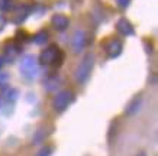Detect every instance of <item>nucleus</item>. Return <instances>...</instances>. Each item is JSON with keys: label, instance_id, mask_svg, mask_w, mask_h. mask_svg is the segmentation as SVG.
<instances>
[{"label": "nucleus", "instance_id": "21", "mask_svg": "<svg viewBox=\"0 0 158 156\" xmlns=\"http://www.w3.org/2000/svg\"><path fill=\"white\" fill-rule=\"evenodd\" d=\"M2 66H3V58H0V70H2Z\"/></svg>", "mask_w": 158, "mask_h": 156}, {"label": "nucleus", "instance_id": "8", "mask_svg": "<svg viewBox=\"0 0 158 156\" xmlns=\"http://www.w3.org/2000/svg\"><path fill=\"white\" fill-rule=\"evenodd\" d=\"M32 12V6L29 5H20L15 9L13 13V23L20 25L22 22H25V19L28 18V14Z\"/></svg>", "mask_w": 158, "mask_h": 156}, {"label": "nucleus", "instance_id": "13", "mask_svg": "<svg viewBox=\"0 0 158 156\" xmlns=\"http://www.w3.org/2000/svg\"><path fill=\"white\" fill-rule=\"evenodd\" d=\"M45 87H47L48 91H55L57 87H60V78L57 75L49 77L48 80H47V82H45Z\"/></svg>", "mask_w": 158, "mask_h": 156}, {"label": "nucleus", "instance_id": "2", "mask_svg": "<svg viewBox=\"0 0 158 156\" xmlns=\"http://www.w3.org/2000/svg\"><path fill=\"white\" fill-rule=\"evenodd\" d=\"M93 65H94V55L89 52L86 54L80 64L76 68V80L78 84H86L87 80L90 78V74L93 71Z\"/></svg>", "mask_w": 158, "mask_h": 156}, {"label": "nucleus", "instance_id": "22", "mask_svg": "<svg viewBox=\"0 0 158 156\" xmlns=\"http://www.w3.org/2000/svg\"><path fill=\"white\" fill-rule=\"evenodd\" d=\"M136 156H147V155H145L144 152H141V153H138V155H136Z\"/></svg>", "mask_w": 158, "mask_h": 156}, {"label": "nucleus", "instance_id": "5", "mask_svg": "<svg viewBox=\"0 0 158 156\" xmlns=\"http://www.w3.org/2000/svg\"><path fill=\"white\" fill-rule=\"evenodd\" d=\"M102 46L105 48V52L107 54V57L109 58H118L122 54V49H123V45L120 41L118 39H109V41H106L105 43H102Z\"/></svg>", "mask_w": 158, "mask_h": 156}, {"label": "nucleus", "instance_id": "11", "mask_svg": "<svg viewBox=\"0 0 158 156\" xmlns=\"http://www.w3.org/2000/svg\"><path fill=\"white\" fill-rule=\"evenodd\" d=\"M32 41H34L36 45H44V43L48 42V32L47 30H39L32 36Z\"/></svg>", "mask_w": 158, "mask_h": 156}, {"label": "nucleus", "instance_id": "1", "mask_svg": "<svg viewBox=\"0 0 158 156\" xmlns=\"http://www.w3.org/2000/svg\"><path fill=\"white\" fill-rule=\"evenodd\" d=\"M64 52L58 48V45H49L47 49L41 52L38 58V62L41 65H54L60 68L64 62Z\"/></svg>", "mask_w": 158, "mask_h": 156}, {"label": "nucleus", "instance_id": "7", "mask_svg": "<svg viewBox=\"0 0 158 156\" xmlns=\"http://www.w3.org/2000/svg\"><path fill=\"white\" fill-rule=\"evenodd\" d=\"M20 49H22V45L16 42H7L5 45V55H3V59H6V62H15V59L19 57Z\"/></svg>", "mask_w": 158, "mask_h": 156}, {"label": "nucleus", "instance_id": "20", "mask_svg": "<svg viewBox=\"0 0 158 156\" xmlns=\"http://www.w3.org/2000/svg\"><path fill=\"white\" fill-rule=\"evenodd\" d=\"M5 26H6V19L3 18V14H0V32L5 29Z\"/></svg>", "mask_w": 158, "mask_h": 156}, {"label": "nucleus", "instance_id": "16", "mask_svg": "<svg viewBox=\"0 0 158 156\" xmlns=\"http://www.w3.org/2000/svg\"><path fill=\"white\" fill-rule=\"evenodd\" d=\"M13 7V0H0V10L7 12Z\"/></svg>", "mask_w": 158, "mask_h": 156}, {"label": "nucleus", "instance_id": "14", "mask_svg": "<svg viewBox=\"0 0 158 156\" xmlns=\"http://www.w3.org/2000/svg\"><path fill=\"white\" fill-rule=\"evenodd\" d=\"M28 38H32V36H29V35L25 32V30H20V29H19V30L16 32V41H15V42L20 45V42L23 43V42H26V41H29Z\"/></svg>", "mask_w": 158, "mask_h": 156}, {"label": "nucleus", "instance_id": "3", "mask_svg": "<svg viewBox=\"0 0 158 156\" xmlns=\"http://www.w3.org/2000/svg\"><path fill=\"white\" fill-rule=\"evenodd\" d=\"M20 74L26 80H32L38 75L39 72V62L34 55H25L20 61Z\"/></svg>", "mask_w": 158, "mask_h": 156}, {"label": "nucleus", "instance_id": "6", "mask_svg": "<svg viewBox=\"0 0 158 156\" xmlns=\"http://www.w3.org/2000/svg\"><path fill=\"white\" fill-rule=\"evenodd\" d=\"M87 43V35L84 30H76L74 35H73V41H71V46H73V51L78 54V52H81L84 49Z\"/></svg>", "mask_w": 158, "mask_h": 156}, {"label": "nucleus", "instance_id": "18", "mask_svg": "<svg viewBox=\"0 0 158 156\" xmlns=\"http://www.w3.org/2000/svg\"><path fill=\"white\" fill-rule=\"evenodd\" d=\"M6 98L9 101H15L18 98V90H7L6 91Z\"/></svg>", "mask_w": 158, "mask_h": 156}, {"label": "nucleus", "instance_id": "10", "mask_svg": "<svg viewBox=\"0 0 158 156\" xmlns=\"http://www.w3.org/2000/svg\"><path fill=\"white\" fill-rule=\"evenodd\" d=\"M51 23H52V26L57 29L58 32H64V30L68 28V25H70V19H68L65 14L57 13V14H54L52 16Z\"/></svg>", "mask_w": 158, "mask_h": 156}, {"label": "nucleus", "instance_id": "12", "mask_svg": "<svg viewBox=\"0 0 158 156\" xmlns=\"http://www.w3.org/2000/svg\"><path fill=\"white\" fill-rule=\"evenodd\" d=\"M139 104H141V97H139V95H136V97H134V98L131 100V103L128 104V107H126V113H128V114H134L135 111H138Z\"/></svg>", "mask_w": 158, "mask_h": 156}, {"label": "nucleus", "instance_id": "17", "mask_svg": "<svg viewBox=\"0 0 158 156\" xmlns=\"http://www.w3.org/2000/svg\"><path fill=\"white\" fill-rule=\"evenodd\" d=\"M52 150H54L52 146H45V147H42L38 153H36V156H51Z\"/></svg>", "mask_w": 158, "mask_h": 156}, {"label": "nucleus", "instance_id": "9", "mask_svg": "<svg viewBox=\"0 0 158 156\" xmlns=\"http://www.w3.org/2000/svg\"><path fill=\"white\" fill-rule=\"evenodd\" d=\"M116 30H118L120 35H123V36H132V35H135L134 26H132V23H131L126 18H120V19L118 20Z\"/></svg>", "mask_w": 158, "mask_h": 156}, {"label": "nucleus", "instance_id": "15", "mask_svg": "<svg viewBox=\"0 0 158 156\" xmlns=\"http://www.w3.org/2000/svg\"><path fill=\"white\" fill-rule=\"evenodd\" d=\"M45 136H47V134H45V132H44L42 129H39L38 132L35 133L34 139H32V143H34V145H38V143H41L42 140H45Z\"/></svg>", "mask_w": 158, "mask_h": 156}, {"label": "nucleus", "instance_id": "19", "mask_svg": "<svg viewBox=\"0 0 158 156\" xmlns=\"http://www.w3.org/2000/svg\"><path fill=\"white\" fill-rule=\"evenodd\" d=\"M129 3H131V0H118V5H119V7H122V9L128 7Z\"/></svg>", "mask_w": 158, "mask_h": 156}, {"label": "nucleus", "instance_id": "4", "mask_svg": "<svg viewBox=\"0 0 158 156\" xmlns=\"http://www.w3.org/2000/svg\"><path fill=\"white\" fill-rule=\"evenodd\" d=\"M74 101V94H73L71 91L68 90H62L60 91L57 95H55V98H54V109L57 110L58 113H62L64 110L68 109V106Z\"/></svg>", "mask_w": 158, "mask_h": 156}]
</instances>
